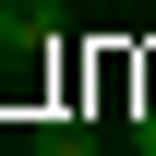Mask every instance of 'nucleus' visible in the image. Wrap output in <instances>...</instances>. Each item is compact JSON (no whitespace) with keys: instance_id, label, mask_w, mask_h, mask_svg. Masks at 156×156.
Segmentation results:
<instances>
[{"instance_id":"obj_2","label":"nucleus","mask_w":156,"mask_h":156,"mask_svg":"<svg viewBox=\"0 0 156 156\" xmlns=\"http://www.w3.org/2000/svg\"><path fill=\"white\" fill-rule=\"evenodd\" d=\"M132 144H144V156H156V108H144V120H132Z\"/></svg>"},{"instance_id":"obj_1","label":"nucleus","mask_w":156,"mask_h":156,"mask_svg":"<svg viewBox=\"0 0 156 156\" xmlns=\"http://www.w3.org/2000/svg\"><path fill=\"white\" fill-rule=\"evenodd\" d=\"M36 156H96V132H84V120H48V132H36Z\"/></svg>"}]
</instances>
